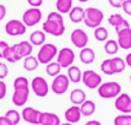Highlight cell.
Listing matches in <instances>:
<instances>
[{"label":"cell","instance_id":"cell-1","mask_svg":"<svg viewBox=\"0 0 131 125\" xmlns=\"http://www.w3.org/2000/svg\"><path fill=\"white\" fill-rule=\"evenodd\" d=\"M43 32L51 34L54 37H60L65 32V23H64L63 15L58 11L50 12L47 20L43 22Z\"/></svg>","mask_w":131,"mask_h":125},{"label":"cell","instance_id":"cell-2","mask_svg":"<svg viewBox=\"0 0 131 125\" xmlns=\"http://www.w3.org/2000/svg\"><path fill=\"white\" fill-rule=\"evenodd\" d=\"M97 90L99 97L104 99H110V98H116L121 93V86L115 81H109V82L101 84Z\"/></svg>","mask_w":131,"mask_h":125},{"label":"cell","instance_id":"cell-3","mask_svg":"<svg viewBox=\"0 0 131 125\" xmlns=\"http://www.w3.org/2000/svg\"><path fill=\"white\" fill-rule=\"evenodd\" d=\"M103 18H104V14H103L102 10H99L97 7H87V9H85L83 22H85L87 27L96 28L98 26H101Z\"/></svg>","mask_w":131,"mask_h":125},{"label":"cell","instance_id":"cell-4","mask_svg":"<svg viewBox=\"0 0 131 125\" xmlns=\"http://www.w3.org/2000/svg\"><path fill=\"white\" fill-rule=\"evenodd\" d=\"M58 54V48L55 44L53 43H44L43 46H40V49L37 54V59L38 62L40 64H49L53 61V59L57 57Z\"/></svg>","mask_w":131,"mask_h":125},{"label":"cell","instance_id":"cell-5","mask_svg":"<svg viewBox=\"0 0 131 125\" xmlns=\"http://www.w3.org/2000/svg\"><path fill=\"white\" fill-rule=\"evenodd\" d=\"M40 20L42 11L39 10V7H31L26 10L22 15V22L26 25V27H33L40 22Z\"/></svg>","mask_w":131,"mask_h":125},{"label":"cell","instance_id":"cell-6","mask_svg":"<svg viewBox=\"0 0 131 125\" xmlns=\"http://www.w3.org/2000/svg\"><path fill=\"white\" fill-rule=\"evenodd\" d=\"M75 61V53L72 49H70L68 47H65L63 49L58 51L57 54V62L61 66V69H68L71 66Z\"/></svg>","mask_w":131,"mask_h":125},{"label":"cell","instance_id":"cell-7","mask_svg":"<svg viewBox=\"0 0 131 125\" xmlns=\"http://www.w3.org/2000/svg\"><path fill=\"white\" fill-rule=\"evenodd\" d=\"M81 81L83 82V85L87 88L94 90V88H98V86L102 84V77H101V75L97 74L93 70H86L82 74Z\"/></svg>","mask_w":131,"mask_h":125},{"label":"cell","instance_id":"cell-8","mask_svg":"<svg viewBox=\"0 0 131 125\" xmlns=\"http://www.w3.org/2000/svg\"><path fill=\"white\" fill-rule=\"evenodd\" d=\"M69 85H70V80L68 76L64 74H59L54 77L51 82V91L58 96L64 95L69 90Z\"/></svg>","mask_w":131,"mask_h":125},{"label":"cell","instance_id":"cell-9","mask_svg":"<svg viewBox=\"0 0 131 125\" xmlns=\"http://www.w3.org/2000/svg\"><path fill=\"white\" fill-rule=\"evenodd\" d=\"M31 88L37 97H46L49 92V85L47 80L42 76H37L31 82Z\"/></svg>","mask_w":131,"mask_h":125},{"label":"cell","instance_id":"cell-10","mask_svg":"<svg viewBox=\"0 0 131 125\" xmlns=\"http://www.w3.org/2000/svg\"><path fill=\"white\" fill-rule=\"evenodd\" d=\"M26 25L20 21V20H10L5 25V32L11 37H17V36H22L26 33Z\"/></svg>","mask_w":131,"mask_h":125},{"label":"cell","instance_id":"cell-11","mask_svg":"<svg viewBox=\"0 0 131 125\" xmlns=\"http://www.w3.org/2000/svg\"><path fill=\"white\" fill-rule=\"evenodd\" d=\"M70 39H71V43H72L76 48L82 49V48L87 47V43H88V36H87V33H86L83 29L76 28L71 32Z\"/></svg>","mask_w":131,"mask_h":125},{"label":"cell","instance_id":"cell-12","mask_svg":"<svg viewBox=\"0 0 131 125\" xmlns=\"http://www.w3.org/2000/svg\"><path fill=\"white\" fill-rule=\"evenodd\" d=\"M116 110H119L121 114H130L131 113V97L127 93H120L116 97L114 103Z\"/></svg>","mask_w":131,"mask_h":125},{"label":"cell","instance_id":"cell-13","mask_svg":"<svg viewBox=\"0 0 131 125\" xmlns=\"http://www.w3.org/2000/svg\"><path fill=\"white\" fill-rule=\"evenodd\" d=\"M39 115H40V110L34 109L32 107H26L21 112V118L26 123L33 125H39Z\"/></svg>","mask_w":131,"mask_h":125},{"label":"cell","instance_id":"cell-14","mask_svg":"<svg viewBox=\"0 0 131 125\" xmlns=\"http://www.w3.org/2000/svg\"><path fill=\"white\" fill-rule=\"evenodd\" d=\"M118 33V44H119V48H123V49H131V28L127 27V28H123L116 31Z\"/></svg>","mask_w":131,"mask_h":125},{"label":"cell","instance_id":"cell-15","mask_svg":"<svg viewBox=\"0 0 131 125\" xmlns=\"http://www.w3.org/2000/svg\"><path fill=\"white\" fill-rule=\"evenodd\" d=\"M29 97V88H22V90H14L11 101L16 107H23Z\"/></svg>","mask_w":131,"mask_h":125},{"label":"cell","instance_id":"cell-16","mask_svg":"<svg viewBox=\"0 0 131 125\" xmlns=\"http://www.w3.org/2000/svg\"><path fill=\"white\" fill-rule=\"evenodd\" d=\"M108 22L110 26H113L115 28V31H119V29H123V28H127L130 27V23L126 21L124 17L121 16L120 14H114V15H110L109 16V20Z\"/></svg>","mask_w":131,"mask_h":125},{"label":"cell","instance_id":"cell-17","mask_svg":"<svg viewBox=\"0 0 131 125\" xmlns=\"http://www.w3.org/2000/svg\"><path fill=\"white\" fill-rule=\"evenodd\" d=\"M60 118L55 113L49 112H40L39 125H60Z\"/></svg>","mask_w":131,"mask_h":125},{"label":"cell","instance_id":"cell-18","mask_svg":"<svg viewBox=\"0 0 131 125\" xmlns=\"http://www.w3.org/2000/svg\"><path fill=\"white\" fill-rule=\"evenodd\" d=\"M81 112H80V106H71L70 108L65 110V119L68 123L71 124H76L79 123L81 119Z\"/></svg>","mask_w":131,"mask_h":125},{"label":"cell","instance_id":"cell-19","mask_svg":"<svg viewBox=\"0 0 131 125\" xmlns=\"http://www.w3.org/2000/svg\"><path fill=\"white\" fill-rule=\"evenodd\" d=\"M14 46H15V48H16V50L21 59L31 55V54H32V50H33V46L29 43V40H22V42L16 43V44H14Z\"/></svg>","mask_w":131,"mask_h":125},{"label":"cell","instance_id":"cell-20","mask_svg":"<svg viewBox=\"0 0 131 125\" xmlns=\"http://www.w3.org/2000/svg\"><path fill=\"white\" fill-rule=\"evenodd\" d=\"M96 59V53L92 48H88V47H85L80 50V60L82 64H92Z\"/></svg>","mask_w":131,"mask_h":125},{"label":"cell","instance_id":"cell-21","mask_svg":"<svg viewBox=\"0 0 131 125\" xmlns=\"http://www.w3.org/2000/svg\"><path fill=\"white\" fill-rule=\"evenodd\" d=\"M69 17H70V21L74 23L82 22L85 18V9H82L80 6L71 7V10L69 11Z\"/></svg>","mask_w":131,"mask_h":125},{"label":"cell","instance_id":"cell-22","mask_svg":"<svg viewBox=\"0 0 131 125\" xmlns=\"http://www.w3.org/2000/svg\"><path fill=\"white\" fill-rule=\"evenodd\" d=\"M70 101L74 106H80L86 101V92L81 88H75L70 93Z\"/></svg>","mask_w":131,"mask_h":125},{"label":"cell","instance_id":"cell-23","mask_svg":"<svg viewBox=\"0 0 131 125\" xmlns=\"http://www.w3.org/2000/svg\"><path fill=\"white\" fill-rule=\"evenodd\" d=\"M80 112L81 115H83V117H91L96 112V103L93 101L86 99L82 104H80Z\"/></svg>","mask_w":131,"mask_h":125},{"label":"cell","instance_id":"cell-24","mask_svg":"<svg viewBox=\"0 0 131 125\" xmlns=\"http://www.w3.org/2000/svg\"><path fill=\"white\" fill-rule=\"evenodd\" d=\"M46 33L43 31H34L29 36V43L32 46H43L46 43Z\"/></svg>","mask_w":131,"mask_h":125},{"label":"cell","instance_id":"cell-25","mask_svg":"<svg viewBox=\"0 0 131 125\" xmlns=\"http://www.w3.org/2000/svg\"><path fill=\"white\" fill-rule=\"evenodd\" d=\"M70 80V82L72 84H79L81 81V77H82V72L79 66H75V65H71L68 68V75H66Z\"/></svg>","mask_w":131,"mask_h":125},{"label":"cell","instance_id":"cell-26","mask_svg":"<svg viewBox=\"0 0 131 125\" xmlns=\"http://www.w3.org/2000/svg\"><path fill=\"white\" fill-rule=\"evenodd\" d=\"M110 66H112L113 75H114V74H120V72H123V71L126 69V64H125V60H124V59L116 57V58L110 59Z\"/></svg>","mask_w":131,"mask_h":125},{"label":"cell","instance_id":"cell-27","mask_svg":"<svg viewBox=\"0 0 131 125\" xmlns=\"http://www.w3.org/2000/svg\"><path fill=\"white\" fill-rule=\"evenodd\" d=\"M3 59H5L6 61H9V62H17L18 60H21V58L18 55L15 46H9L6 48Z\"/></svg>","mask_w":131,"mask_h":125},{"label":"cell","instance_id":"cell-28","mask_svg":"<svg viewBox=\"0 0 131 125\" xmlns=\"http://www.w3.org/2000/svg\"><path fill=\"white\" fill-rule=\"evenodd\" d=\"M55 7H57V11L60 12L61 15L69 14V11L72 7V0H57Z\"/></svg>","mask_w":131,"mask_h":125},{"label":"cell","instance_id":"cell-29","mask_svg":"<svg viewBox=\"0 0 131 125\" xmlns=\"http://www.w3.org/2000/svg\"><path fill=\"white\" fill-rule=\"evenodd\" d=\"M23 59H25L23 60V68H25V70H27V71H34L36 69L38 68V65H39L37 57L28 55V57L23 58Z\"/></svg>","mask_w":131,"mask_h":125},{"label":"cell","instance_id":"cell-30","mask_svg":"<svg viewBox=\"0 0 131 125\" xmlns=\"http://www.w3.org/2000/svg\"><path fill=\"white\" fill-rule=\"evenodd\" d=\"M109 37V32L108 29L103 26H98L94 28V38L98 40V42H105Z\"/></svg>","mask_w":131,"mask_h":125},{"label":"cell","instance_id":"cell-31","mask_svg":"<svg viewBox=\"0 0 131 125\" xmlns=\"http://www.w3.org/2000/svg\"><path fill=\"white\" fill-rule=\"evenodd\" d=\"M104 50L107 54L109 55H114L118 53L119 50V44L116 40H113V39H109V40H105V44H104Z\"/></svg>","mask_w":131,"mask_h":125},{"label":"cell","instance_id":"cell-32","mask_svg":"<svg viewBox=\"0 0 131 125\" xmlns=\"http://www.w3.org/2000/svg\"><path fill=\"white\" fill-rule=\"evenodd\" d=\"M46 71H47V74L49 75V76L55 77L57 75L60 74V71H61V66H60L57 61H50L49 64H47Z\"/></svg>","mask_w":131,"mask_h":125},{"label":"cell","instance_id":"cell-33","mask_svg":"<svg viewBox=\"0 0 131 125\" xmlns=\"http://www.w3.org/2000/svg\"><path fill=\"white\" fill-rule=\"evenodd\" d=\"M5 117L10 120V123H11L12 125H17L20 123V120H21V114L18 113L16 109H10V110H7L5 114Z\"/></svg>","mask_w":131,"mask_h":125},{"label":"cell","instance_id":"cell-34","mask_svg":"<svg viewBox=\"0 0 131 125\" xmlns=\"http://www.w3.org/2000/svg\"><path fill=\"white\" fill-rule=\"evenodd\" d=\"M22 88H29V81L25 76H18L14 81V90H22Z\"/></svg>","mask_w":131,"mask_h":125},{"label":"cell","instance_id":"cell-35","mask_svg":"<svg viewBox=\"0 0 131 125\" xmlns=\"http://www.w3.org/2000/svg\"><path fill=\"white\" fill-rule=\"evenodd\" d=\"M114 125H131V114H120L115 117Z\"/></svg>","mask_w":131,"mask_h":125},{"label":"cell","instance_id":"cell-36","mask_svg":"<svg viewBox=\"0 0 131 125\" xmlns=\"http://www.w3.org/2000/svg\"><path fill=\"white\" fill-rule=\"evenodd\" d=\"M101 70H102L103 74L105 75H113V70H112V66H110V59H107V60L102 61Z\"/></svg>","mask_w":131,"mask_h":125},{"label":"cell","instance_id":"cell-37","mask_svg":"<svg viewBox=\"0 0 131 125\" xmlns=\"http://www.w3.org/2000/svg\"><path fill=\"white\" fill-rule=\"evenodd\" d=\"M7 75H9V68H7V65H6L5 62L0 61V80L5 79Z\"/></svg>","mask_w":131,"mask_h":125},{"label":"cell","instance_id":"cell-38","mask_svg":"<svg viewBox=\"0 0 131 125\" xmlns=\"http://www.w3.org/2000/svg\"><path fill=\"white\" fill-rule=\"evenodd\" d=\"M121 7H123V10H124L125 14H127V15L131 16V0H124Z\"/></svg>","mask_w":131,"mask_h":125},{"label":"cell","instance_id":"cell-39","mask_svg":"<svg viewBox=\"0 0 131 125\" xmlns=\"http://www.w3.org/2000/svg\"><path fill=\"white\" fill-rule=\"evenodd\" d=\"M6 92H7V87H6V84L0 80V99H4L6 96Z\"/></svg>","mask_w":131,"mask_h":125},{"label":"cell","instance_id":"cell-40","mask_svg":"<svg viewBox=\"0 0 131 125\" xmlns=\"http://www.w3.org/2000/svg\"><path fill=\"white\" fill-rule=\"evenodd\" d=\"M9 47V44H7V42H5V40H0V59H3V57H4V53H5L6 48Z\"/></svg>","mask_w":131,"mask_h":125},{"label":"cell","instance_id":"cell-41","mask_svg":"<svg viewBox=\"0 0 131 125\" xmlns=\"http://www.w3.org/2000/svg\"><path fill=\"white\" fill-rule=\"evenodd\" d=\"M108 1H109V5L112 6V7H115V9L121 7L123 3H124V0H108Z\"/></svg>","mask_w":131,"mask_h":125},{"label":"cell","instance_id":"cell-42","mask_svg":"<svg viewBox=\"0 0 131 125\" xmlns=\"http://www.w3.org/2000/svg\"><path fill=\"white\" fill-rule=\"evenodd\" d=\"M27 3L31 5V7H39L43 4V0H27Z\"/></svg>","mask_w":131,"mask_h":125},{"label":"cell","instance_id":"cell-43","mask_svg":"<svg viewBox=\"0 0 131 125\" xmlns=\"http://www.w3.org/2000/svg\"><path fill=\"white\" fill-rule=\"evenodd\" d=\"M0 125H12V124L10 123V120L7 119L5 115H1L0 117Z\"/></svg>","mask_w":131,"mask_h":125},{"label":"cell","instance_id":"cell-44","mask_svg":"<svg viewBox=\"0 0 131 125\" xmlns=\"http://www.w3.org/2000/svg\"><path fill=\"white\" fill-rule=\"evenodd\" d=\"M0 16H1V20L6 16V7L3 4H0Z\"/></svg>","mask_w":131,"mask_h":125},{"label":"cell","instance_id":"cell-45","mask_svg":"<svg viewBox=\"0 0 131 125\" xmlns=\"http://www.w3.org/2000/svg\"><path fill=\"white\" fill-rule=\"evenodd\" d=\"M125 64L127 65V66H130V68H131V53H129V54L126 55V58H125Z\"/></svg>","mask_w":131,"mask_h":125},{"label":"cell","instance_id":"cell-46","mask_svg":"<svg viewBox=\"0 0 131 125\" xmlns=\"http://www.w3.org/2000/svg\"><path fill=\"white\" fill-rule=\"evenodd\" d=\"M85 125H102L98 120H90V121H87Z\"/></svg>","mask_w":131,"mask_h":125},{"label":"cell","instance_id":"cell-47","mask_svg":"<svg viewBox=\"0 0 131 125\" xmlns=\"http://www.w3.org/2000/svg\"><path fill=\"white\" fill-rule=\"evenodd\" d=\"M60 125H74V124H71V123H68V121H66V123H63V124H60Z\"/></svg>","mask_w":131,"mask_h":125},{"label":"cell","instance_id":"cell-48","mask_svg":"<svg viewBox=\"0 0 131 125\" xmlns=\"http://www.w3.org/2000/svg\"><path fill=\"white\" fill-rule=\"evenodd\" d=\"M79 1H81V3H87L88 0H79Z\"/></svg>","mask_w":131,"mask_h":125},{"label":"cell","instance_id":"cell-49","mask_svg":"<svg viewBox=\"0 0 131 125\" xmlns=\"http://www.w3.org/2000/svg\"><path fill=\"white\" fill-rule=\"evenodd\" d=\"M0 21H1V16H0Z\"/></svg>","mask_w":131,"mask_h":125},{"label":"cell","instance_id":"cell-50","mask_svg":"<svg viewBox=\"0 0 131 125\" xmlns=\"http://www.w3.org/2000/svg\"><path fill=\"white\" fill-rule=\"evenodd\" d=\"M130 81H131V76H130Z\"/></svg>","mask_w":131,"mask_h":125}]
</instances>
